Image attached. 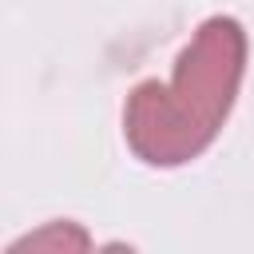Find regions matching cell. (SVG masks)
<instances>
[{"label": "cell", "mask_w": 254, "mask_h": 254, "mask_svg": "<svg viewBox=\"0 0 254 254\" xmlns=\"http://www.w3.org/2000/svg\"><path fill=\"white\" fill-rule=\"evenodd\" d=\"M250 40L242 20L206 16L175 60L167 83L143 79L123 103V139L147 167L171 171L198 159L234 111Z\"/></svg>", "instance_id": "cell-1"}, {"label": "cell", "mask_w": 254, "mask_h": 254, "mask_svg": "<svg viewBox=\"0 0 254 254\" xmlns=\"http://www.w3.org/2000/svg\"><path fill=\"white\" fill-rule=\"evenodd\" d=\"M28 246H32V250H40V246H64V250H67V246H75V250H83V246H87V234H83V230H75V226L52 222L48 230H40V234H28V238H20V242L12 246V254H16V250H28Z\"/></svg>", "instance_id": "cell-2"}]
</instances>
